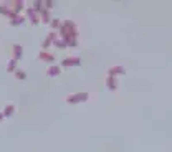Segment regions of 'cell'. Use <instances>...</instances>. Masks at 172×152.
<instances>
[{
	"mask_svg": "<svg viewBox=\"0 0 172 152\" xmlns=\"http://www.w3.org/2000/svg\"><path fill=\"white\" fill-rule=\"evenodd\" d=\"M86 98H88V94H78V96H74V98H70L68 101L70 103H76V101H86Z\"/></svg>",
	"mask_w": 172,
	"mask_h": 152,
	"instance_id": "cell-1",
	"label": "cell"
},
{
	"mask_svg": "<svg viewBox=\"0 0 172 152\" xmlns=\"http://www.w3.org/2000/svg\"><path fill=\"white\" fill-rule=\"evenodd\" d=\"M56 73H60L58 68H51V70H50V74H56Z\"/></svg>",
	"mask_w": 172,
	"mask_h": 152,
	"instance_id": "cell-2",
	"label": "cell"
}]
</instances>
